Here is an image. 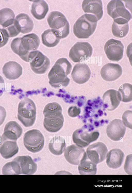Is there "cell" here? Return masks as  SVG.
<instances>
[{"label": "cell", "mask_w": 132, "mask_h": 193, "mask_svg": "<svg viewBox=\"0 0 132 193\" xmlns=\"http://www.w3.org/2000/svg\"><path fill=\"white\" fill-rule=\"evenodd\" d=\"M38 37L34 33L27 34L21 38L13 39L11 44L13 52L18 55L23 60L29 62V57L31 52L38 48L40 44Z\"/></svg>", "instance_id": "obj_1"}, {"label": "cell", "mask_w": 132, "mask_h": 193, "mask_svg": "<svg viewBox=\"0 0 132 193\" xmlns=\"http://www.w3.org/2000/svg\"><path fill=\"white\" fill-rule=\"evenodd\" d=\"M72 68L71 64L66 58L58 59L48 75L50 84L54 88L67 86L70 81L67 76L70 73Z\"/></svg>", "instance_id": "obj_2"}, {"label": "cell", "mask_w": 132, "mask_h": 193, "mask_svg": "<svg viewBox=\"0 0 132 193\" xmlns=\"http://www.w3.org/2000/svg\"><path fill=\"white\" fill-rule=\"evenodd\" d=\"M37 168L30 156H20L6 163L2 168V173L3 174L30 175L36 172Z\"/></svg>", "instance_id": "obj_3"}, {"label": "cell", "mask_w": 132, "mask_h": 193, "mask_svg": "<svg viewBox=\"0 0 132 193\" xmlns=\"http://www.w3.org/2000/svg\"><path fill=\"white\" fill-rule=\"evenodd\" d=\"M97 21L93 15H83L78 18L73 25V31L74 35L80 39L88 38L95 31Z\"/></svg>", "instance_id": "obj_4"}, {"label": "cell", "mask_w": 132, "mask_h": 193, "mask_svg": "<svg viewBox=\"0 0 132 193\" xmlns=\"http://www.w3.org/2000/svg\"><path fill=\"white\" fill-rule=\"evenodd\" d=\"M18 111V118L25 127L33 125L36 118V108L31 99L24 98L19 103Z\"/></svg>", "instance_id": "obj_5"}, {"label": "cell", "mask_w": 132, "mask_h": 193, "mask_svg": "<svg viewBox=\"0 0 132 193\" xmlns=\"http://www.w3.org/2000/svg\"><path fill=\"white\" fill-rule=\"evenodd\" d=\"M99 135V132L94 130L93 126L85 125L74 132L72 138L73 142L76 145L83 148L96 140Z\"/></svg>", "instance_id": "obj_6"}, {"label": "cell", "mask_w": 132, "mask_h": 193, "mask_svg": "<svg viewBox=\"0 0 132 193\" xmlns=\"http://www.w3.org/2000/svg\"><path fill=\"white\" fill-rule=\"evenodd\" d=\"M47 21L50 27L57 33L61 38L66 37L69 33V25L65 16L60 12H51Z\"/></svg>", "instance_id": "obj_7"}, {"label": "cell", "mask_w": 132, "mask_h": 193, "mask_svg": "<svg viewBox=\"0 0 132 193\" xmlns=\"http://www.w3.org/2000/svg\"><path fill=\"white\" fill-rule=\"evenodd\" d=\"M23 141L27 149L35 153L42 149L44 145V138L40 131L33 129L28 131L25 133Z\"/></svg>", "instance_id": "obj_8"}, {"label": "cell", "mask_w": 132, "mask_h": 193, "mask_svg": "<svg viewBox=\"0 0 132 193\" xmlns=\"http://www.w3.org/2000/svg\"><path fill=\"white\" fill-rule=\"evenodd\" d=\"M29 59L31 69L37 74L45 73L49 67L50 64L49 59L37 50L30 52Z\"/></svg>", "instance_id": "obj_9"}, {"label": "cell", "mask_w": 132, "mask_h": 193, "mask_svg": "<svg viewBox=\"0 0 132 193\" xmlns=\"http://www.w3.org/2000/svg\"><path fill=\"white\" fill-rule=\"evenodd\" d=\"M92 53V47L89 43L77 42L70 49L69 57L73 62H80L88 59Z\"/></svg>", "instance_id": "obj_10"}, {"label": "cell", "mask_w": 132, "mask_h": 193, "mask_svg": "<svg viewBox=\"0 0 132 193\" xmlns=\"http://www.w3.org/2000/svg\"><path fill=\"white\" fill-rule=\"evenodd\" d=\"M106 9L108 13L114 19L122 18L128 22L132 18L131 14L126 9L121 1H110L107 4Z\"/></svg>", "instance_id": "obj_11"}, {"label": "cell", "mask_w": 132, "mask_h": 193, "mask_svg": "<svg viewBox=\"0 0 132 193\" xmlns=\"http://www.w3.org/2000/svg\"><path fill=\"white\" fill-rule=\"evenodd\" d=\"M124 48L120 41L113 39L108 41L104 46V50L108 58L114 61H118L122 59Z\"/></svg>", "instance_id": "obj_12"}, {"label": "cell", "mask_w": 132, "mask_h": 193, "mask_svg": "<svg viewBox=\"0 0 132 193\" xmlns=\"http://www.w3.org/2000/svg\"><path fill=\"white\" fill-rule=\"evenodd\" d=\"M108 152L107 148L103 143L98 142L90 145L87 148V158L96 164L103 161Z\"/></svg>", "instance_id": "obj_13"}, {"label": "cell", "mask_w": 132, "mask_h": 193, "mask_svg": "<svg viewBox=\"0 0 132 193\" xmlns=\"http://www.w3.org/2000/svg\"><path fill=\"white\" fill-rule=\"evenodd\" d=\"M65 150L64 156L65 159L72 165H79L81 160L87 156L84 149L76 145H70Z\"/></svg>", "instance_id": "obj_14"}, {"label": "cell", "mask_w": 132, "mask_h": 193, "mask_svg": "<svg viewBox=\"0 0 132 193\" xmlns=\"http://www.w3.org/2000/svg\"><path fill=\"white\" fill-rule=\"evenodd\" d=\"M126 130V127L121 120L115 119L111 121L107 126L106 133L110 139L118 141L123 137Z\"/></svg>", "instance_id": "obj_15"}, {"label": "cell", "mask_w": 132, "mask_h": 193, "mask_svg": "<svg viewBox=\"0 0 132 193\" xmlns=\"http://www.w3.org/2000/svg\"><path fill=\"white\" fill-rule=\"evenodd\" d=\"M122 69L118 64L109 63L102 68L100 73L102 78L107 81H112L119 78L122 75Z\"/></svg>", "instance_id": "obj_16"}, {"label": "cell", "mask_w": 132, "mask_h": 193, "mask_svg": "<svg viewBox=\"0 0 132 193\" xmlns=\"http://www.w3.org/2000/svg\"><path fill=\"white\" fill-rule=\"evenodd\" d=\"M91 72L88 66L85 63H77L74 66L71 73L72 77L76 83H84L89 79Z\"/></svg>", "instance_id": "obj_17"}, {"label": "cell", "mask_w": 132, "mask_h": 193, "mask_svg": "<svg viewBox=\"0 0 132 193\" xmlns=\"http://www.w3.org/2000/svg\"><path fill=\"white\" fill-rule=\"evenodd\" d=\"M16 141L6 139L2 136L0 142V153L5 159L12 157L18 152Z\"/></svg>", "instance_id": "obj_18"}, {"label": "cell", "mask_w": 132, "mask_h": 193, "mask_svg": "<svg viewBox=\"0 0 132 193\" xmlns=\"http://www.w3.org/2000/svg\"><path fill=\"white\" fill-rule=\"evenodd\" d=\"M102 98L104 106L108 111H113L115 109L121 101L118 92L113 89H110L106 91L104 93Z\"/></svg>", "instance_id": "obj_19"}, {"label": "cell", "mask_w": 132, "mask_h": 193, "mask_svg": "<svg viewBox=\"0 0 132 193\" xmlns=\"http://www.w3.org/2000/svg\"><path fill=\"white\" fill-rule=\"evenodd\" d=\"M82 7L85 13L93 14L98 20H100L103 16V5L101 0H84Z\"/></svg>", "instance_id": "obj_20"}, {"label": "cell", "mask_w": 132, "mask_h": 193, "mask_svg": "<svg viewBox=\"0 0 132 193\" xmlns=\"http://www.w3.org/2000/svg\"><path fill=\"white\" fill-rule=\"evenodd\" d=\"M106 162L110 168L116 169L121 166L123 162L124 154L120 149H112L106 155Z\"/></svg>", "instance_id": "obj_21"}, {"label": "cell", "mask_w": 132, "mask_h": 193, "mask_svg": "<svg viewBox=\"0 0 132 193\" xmlns=\"http://www.w3.org/2000/svg\"><path fill=\"white\" fill-rule=\"evenodd\" d=\"M14 22L20 32L23 34L31 32L34 27L32 20L25 13H21L18 15L14 19Z\"/></svg>", "instance_id": "obj_22"}, {"label": "cell", "mask_w": 132, "mask_h": 193, "mask_svg": "<svg viewBox=\"0 0 132 193\" xmlns=\"http://www.w3.org/2000/svg\"><path fill=\"white\" fill-rule=\"evenodd\" d=\"M2 72L7 78L10 80H14L18 78L22 75V68L16 62L10 61L4 65Z\"/></svg>", "instance_id": "obj_23"}, {"label": "cell", "mask_w": 132, "mask_h": 193, "mask_svg": "<svg viewBox=\"0 0 132 193\" xmlns=\"http://www.w3.org/2000/svg\"><path fill=\"white\" fill-rule=\"evenodd\" d=\"M22 129L19 125L14 121H11L5 126L2 136L10 140L16 141L21 135Z\"/></svg>", "instance_id": "obj_24"}, {"label": "cell", "mask_w": 132, "mask_h": 193, "mask_svg": "<svg viewBox=\"0 0 132 193\" xmlns=\"http://www.w3.org/2000/svg\"><path fill=\"white\" fill-rule=\"evenodd\" d=\"M129 30V24L126 20L122 18L114 19L112 26V32L114 36L119 38L123 37L127 34Z\"/></svg>", "instance_id": "obj_25"}, {"label": "cell", "mask_w": 132, "mask_h": 193, "mask_svg": "<svg viewBox=\"0 0 132 193\" xmlns=\"http://www.w3.org/2000/svg\"><path fill=\"white\" fill-rule=\"evenodd\" d=\"M48 10L47 3L44 0H35L32 3L31 9L33 16L38 20L44 18Z\"/></svg>", "instance_id": "obj_26"}, {"label": "cell", "mask_w": 132, "mask_h": 193, "mask_svg": "<svg viewBox=\"0 0 132 193\" xmlns=\"http://www.w3.org/2000/svg\"><path fill=\"white\" fill-rule=\"evenodd\" d=\"M64 121L63 115L55 117H45L43 125L47 131L51 132H55L59 131L62 127Z\"/></svg>", "instance_id": "obj_27"}, {"label": "cell", "mask_w": 132, "mask_h": 193, "mask_svg": "<svg viewBox=\"0 0 132 193\" xmlns=\"http://www.w3.org/2000/svg\"><path fill=\"white\" fill-rule=\"evenodd\" d=\"M41 37L43 44L48 47L56 46L61 39L57 32L52 29H48L44 31Z\"/></svg>", "instance_id": "obj_28"}, {"label": "cell", "mask_w": 132, "mask_h": 193, "mask_svg": "<svg viewBox=\"0 0 132 193\" xmlns=\"http://www.w3.org/2000/svg\"><path fill=\"white\" fill-rule=\"evenodd\" d=\"M66 144L64 139L60 136L52 138L49 141L48 148L50 152L55 155L61 154L65 149Z\"/></svg>", "instance_id": "obj_29"}, {"label": "cell", "mask_w": 132, "mask_h": 193, "mask_svg": "<svg viewBox=\"0 0 132 193\" xmlns=\"http://www.w3.org/2000/svg\"><path fill=\"white\" fill-rule=\"evenodd\" d=\"M78 169L82 175L95 174L96 173V164L90 160L87 156L80 162Z\"/></svg>", "instance_id": "obj_30"}, {"label": "cell", "mask_w": 132, "mask_h": 193, "mask_svg": "<svg viewBox=\"0 0 132 193\" xmlns=\"http://www.w3.org/2000/svg\"><path fill=\"white\" fill-rule=\"evenodd\" d=\"M15 15L10 9L5 8L0 10V25L3 28L12 24L14 20Z\"/></svg>", "instance_id": "obj_31"}, {"label": "cell", "mask_w": 132, "mask_h": 193, "mask_svg": "<svg viewBox=\"0 0 132 193\" xmlns=\"http://www.w3.org/2000/svg\"><path fill=\"white\" fill-rule=\"evenodd\" d=\"M62 109L61 105L56 102L47 104L45 106L43 114L45 117L51 118L60 116L62 114Z\"/></svg>", "instance_id": "obj_32"}, {"label": "cell", "mask_w": 132, "mask_h": 193, "mask_svg": "<svg viewBox=\"0 0 132 193\" xmlns=\"http://www.w3.org/2000/svg\"><path fill=\"white\" fill-rule=\"evenodd\" d=\"M121 101L125 102L132 100V86L128 83H125L121 86L118 89Z\"/></svg>", "instance_id": "obj_33"}, {"label": "cell", "mask_w": 132, "mask_h": 193, "mask_svg": "<svg viewBox=\"0 0 132 193\" xmlns=\"http://www.w3.org/2000/svg\"><path fill=\"white\" fill-rule=\"evenodd\" d=\"M132 111L127 110L123 113L122 116V123L125 126L132 129Z\"/></svg>", "instance_id": "obj_34"}, {"label": "cell", "mask_w": 132, "mask_h": 193, "mask_svg": "<svg viewBox=\"0 0 132 193\" xmlns=\"http://www.w3.org/2000/svg\"><path fill=\"white\" fill-rule=\"evenodd\" d=\"M4 29L6 31L9 37H15L20 32L16 27L14 20L12 24Z\"/></svg>", "instance_id": "obj_35"}, {"label": "cell", "mask_w": 132, "mask_h": 193, "mask_svg": "<svg viewBox=\"0 0 132 193\" xmlns=\"http://www.w3.org/2000/svg\"><path fill=\"white\" fill-rule=\"evenodd\" d=\"M9 37L6 31L4 28H0V48L5 45L7 42Z\"/></svg>", "instance_id": "obj_36"}, {"label": "cell", "mask_w": 132, "mask_h": 193, "mask_svg": "<svg viewBox=\"0 0 132 193\" xmlns=\"http://www.w3.org/2000/svg\"><path fill=\"white\" fill-rule=\"evenodd\" d=\"M80 109L76 106L70 107L68 110V114L71 117H75L78 116L80 112Z\"/></svg>", "instance_id": "obj_37"}, {"label": "cell", "mask_w": 132, "mask_h": 193, "mask_svg": "<svg viewBox=\"0 0 132 193\" xmlns=\"http://www.w3.org/2000/svg\"><path fill=\"white\" fill-rule=\"evenodd\" d=\"M6 116V112L5 108L0 106V125L4 121Z\"/></svg>", "instance_id": "obj_38"}, {"label": "cell", "mask_w": 132, "mask_h": 193, "mask_svg": "<svg viewBox=\"0 0 132 193\" xmlns=\"http://www.w3.org/2000/svg\"><path fill=\"white\" fill-rule=\"evenodd\" d=\"M4 90V82L3 77L0 76V96L3 93V91Z\"/></svg>", "instance_id": "obj_39"}, {"label": "cell", "mask_w": 132, "mask_h": 193, "mask_svg": "<svg viewBox=\"0 0 132 193\" xmlns=\"http://www.w3.org/2000/svg\"><path fill=\"white\" fill-rule=\"evenodd\" d=\"M1 136H0V141H1Z\"/></svg>", "instance_id": "obj_40"}]
</instances>
